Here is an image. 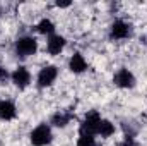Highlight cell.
Instances as JSON below:
<instances>
[{
	"label": "cell",
	"mask_w": 147,
	"mask_h": 146,
	"mask_svg": "<svg viewBox=\"0 0 147 146\" xmlns=\"http://www.w3.org/2000/svg\"><path fill=\"white\" fill-rule=\"evenodd\" d=\"M101 122V115L98 110H91L86 113L84 120L80 122L79 127V134H86V136H96L98 134V127Z\"/></svg>",
	"instance_id": "1"
},
{
	"label": "cell",
	"mask_w": 147,
	"mask_h": 146,
	"mask_svg": "<svg viewBox=\"0 0 147 146\" xmlns=\"http://www.w3.org/2000/svg\"><path fill=\"white\" fill-rule=\"evenodd\" d=\"M29 139L33 146H46L51 143L53 139V134H51V129L48 124H39L38 127H34L29 134Z\"/></svg>",
	"instance_id": "2"
},
{
	"label": "cell",
	"mask_w": 147,
	"mask_h": 146,
	"mask_svg": "<svg viewBox=\"0 0 147 146\" xmlns=\"http://www.w3.org/2000/svg\"><path fill=\"white\" fill-rule=\"evenodd\" d=\"M38 50V41L33 36H21L16 41V55L21 59H26L29 55H34Z\"/></svg>",
	"instance_id": "3"
},
{
	"label": "cell",
	"mask_w": 147,
	"mask_h": 146,
	"mask_svg": "<svg viewBox=\"0 0 147 146\" xmlns=\"http://www.w3.org/2000/svg\"><path fill=\"white\" fill-rule=\"evenodd\" d=\"M132 35V26L125 23L123 19H116L110 28V38L111 40H125Z\"/></svg>",
	"instance_id": "4"
},
{
	"label": "cell",
	"mask_w": 147,
	"mask_h": 146,
	"mask_svg": "<svg viewBox=\"0 0 147 146\" xmlns=\"http://www.w3.org/2000/svg\"><path fill=\"white\" fill-rule=\"evenodd\" d=\"M113 83H115L118 88L128 89V88H134V86H135V76L130 72L128 69L121 67V69H118V71L115 72V76H113Z\"/></svg>",
	"instance_id": "5"
},
{
	"label": "cell",
	"mask_w": 147,
	"mask_h": 146,
	"mask_svg": "<svg viewBox=\"0 0 147 146\" xmlns=\"http://www.w3.org/2000/svg\"><path fill=\"white\" fill-rule=\"evenodd\" d=\"M57 76H58V69H57L55 65H46V67H43V69L39 71V74H38V86H39V88L51 86V84L55 83Z\"/></svg>",
	"instance_id": "6"
},
{
	"label": "cell",
	"mask_w": 147,
	"mask_h": 146,
	"mask_svg": "<svg viewBox=\"0 0 147 146\" xmlns=\"http://www.w3.org/2000/svg\"><path fill=\"white\" fill-rule=\"evenodd\" d=\"M10 79H12V83H14L19 89H24V88H28L29 83H31V72H29L26 67L19 65L14 72L10 74Z\"/></svg>",
	"instance_id": "7"
},
{
	"label": "cell",
	"mask_w": 147,
	"mask_h": 146,
	"mask_svg": "<svg viewBox=\"0 0 147 146\" xmlns=\"http://www.w3.org/2000/svg\"><path fill=\"white\" fill-rule=\"evenodd\" d=\"M63 48H65V38L63 36H60V35H51V36H48L46 50H48L50 55H58Z\"/></svg>",
	"instance_id": "8"
},
{
	"label": "cell",
	"mask_w": 147,
	"mask_h": 146,
	"mask_svg": "<svg viewBox=\"0 0 147 146\" xmlns=\"http://www.w3.org/2000/svg\"><path fill=\"white\" fill-rule=\"evenodd\" d=\"M16 115L17 110L10 100H0V120H12Z\"/></svg>",
	"instance_id": "9"
},
{
	"label": "cell",
	"mask_w": 147,
	"mask_h": 146,
	"mask_svg": "<svg viewBox=\"0 0 147 146\" xmlns=\"http://www.w3.org/2000/svg\"><path fill=\"white\" fill-rule=\"evenodd\" d=\"M69 67H70V71H72L74 74H80L87 69V62H86V59H84L80 53H74L72 57H70Z\"/></svg>",
	"instance_id": "10"
},
{
	"label": "cell",
	"mask_w": 147,
	"mask_h": 146,
	"mask_svg": "<svg viewBox=\"0 0 147 146\" xmlns=\"http://www.w3.org/2000/svg\"><path fill=\"white\" fill-rule=\"evenodd\" d=\"M74 119L72 112H57L51 115V124L55 127H65L67 124H70V120Z\"/></svg>",
	"instance_id": "11"
},
{
	"label": "cell",
	"mask_w": 147,
	"mask_h": 146,
	"mask_svg": "<svg viewBox=\"0 0 147 146\" xmlns=\"http://www.w3.org/2000/svg\"><path fill=\"white\" fill-rule=\"evenodd\" d=\"M98 134H99L101 138H110V136H113V134H115V126L111 124L110 120L101 119L99 127H98Z\"/></svg>",
	"instance_id": "12"
},
{
	"label": "cell",
	"mask_w": 147,
	"mask_h": 146,
	"mask_svg": "<svg viewBox=\"0 0 147 146\" xmlns=\"http://www.w3.org/2000/svg\"><path fill=\"white\" fill-rule=\"evenodd\" d=\"M36 31L39 35H48V36H51L53 31H55V24H53L50 19H41L36 26Z\"/></svg>",
	"instance_id": "13"
},
{
	"label": "cell",
	"mask_w": 147,
	"mask_h": 146,
	"mask_svg": "<svg viewBox=\"0 0 147 146\" xmlns=\"http://www.w3.org/2000/svg\"><path fill=\"white\" fill-rule=\"evenodd\" d=\"M77 146H98L94 136H86V134H80L79 139H77Z\"/></svg>",
	"instance_id": "14"
},
{
	"label": "cell",
	"mask_w": 147,
	"mask_h": 146,
	"mask_svg": "<svg viewBox=\"0 0 147 146\" xmlns=\"http://www.w3.org/2000/svg\"><path fill=\"white\" fill-rule=\"evenodd\" d=\"M118 146H139L135 143V139H134V136H125V139L120 143Z\"/></svg>",
	"instance_id": "15"
},
{
	"label": "cell",
	"mask_w": 147,
	"mask_h": 146,
	"mask_svg": "<svg viewBox=\"0 0 147 146\" xmlns=\"http://www.w3.org/2000/svg\"><path fill=\"white\" fill-rule=\"evenodd\" d=\"M9 77H10L9 71H7V69H3V67H0V83H5Z\"/></svg>",
	"instance_id": "16"
},
{
	"label": "cell",
	"mask_w": 147,
	"mask_h": 146,
	"mask_svg": "<svg viewBox=\"0 0 147 146\" xmlns=\"http://www.w3.org/2000/svg\"><path fill=\"white\" fill-rule=\"evenodd\" d=\"M70 3H72V2H60V0H58V2H57V7L65 9V7H70Z\"/></svg>",
	"instance_id": "17"
},
{
	"label": "cell",
	"mask_w": 147,
	"mask_h": 146,
	"mask_svg": "<svg viewBox=\"0 0 147 146\" xmlns=\"http://www.w3.org/2000/svg\"><path fill=\"white\" fill-rule=\"evenodd\" d=\"M0 16H2V12H0Z\"/></svg>",
	"instance_id": "18"
}]
</instances>
